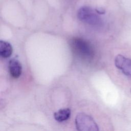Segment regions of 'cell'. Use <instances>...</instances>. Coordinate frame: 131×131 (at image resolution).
Segmentation results:
<instances>
[{"label": "cell", "instance_id": "obj_1", "mask_svg": "<svg viewBox=\"0 0 131 131\" xmlns=\"http://www.w3.org/2000/svg\"><path fill=\"white\" fill-rule=\"evenodd\" d=\"M70 46L75 55L82 60L90 61L94 57L95 52L93 46L83 38H72L70 40Z\"/></svg>", "mask_w": 131, "mask_h": 131}, {"label": "cell", "instance_id": "obj_2", "mask_svg": "<svg viewBox=\"0 0 131 131\" xmlns=\"http://www.w3.org/2000/svg\"><path fill=\"white\" fill-rule=\"evenodd\" d=\"M97 10L88 6L81 7L77 12V17L81 21L94 27H100L103 20Z\"/></svg>", "mask_w": 131, "mask_h": 131}, {"label": "cell", "instance_id": "obj_3", "mask_svg": "<svg viewBox=\"0 0 131 131\" xmlns=\"http://www.w3.org/2000/svg\"><path fill=\"white\" fill-rule=\"evenodd\" d=\"M75 125L77 130L80 131H98V126L93 118L88 114L80 113L75 118Z\"/></svg>", "mask_w": 131, "mask_h": 131}, {"label": "cell", "instance_id": "obj_4", "mask_svg": "<svg viewBox=\"0 0 131 131\" xmlns=\"http://www.w3.org/2000/svg\"><path fill=\"white\" fill-rule=\"evenodd\" d=\"M115 64L124 75L131 76V59L118 55L115 59Z\"/></svg>", "mask_w": 131, "mask_h": 131}, {"label": "cell", "instance_id": "obj_5", "mask_svg": "<svg viewBox=\"0 0 131 131\" xmlns=\"http://www.w3.org/2000/svg\"><path fill=\"white\" fill-rule=\"evenodd\" d=\"M9 70L11 76L14 78H18L22 71V67L19 61L16 59H12L9 62Z\"/></svg>", "mask_w": 131, "mask_h": 131}, {"label": "cell", "instance_id": "obj_6", "mask_svg": "<svg viewBox=\"0 0 131 131\" xmlns=\"http://www.w3.org/2000/svg\"><path fill=\"white\" fill-rule=\"evenodd\" d=\"M12 53V47L10 43L6 41H0V55L4 58L9 57Z\"/></svg>", "mask_w": 131, "mask_h": 131}, {"label": "cell", "instance_id": "obj_7", "mask_svg": "<svg viewBox=\"0 0 131 131\" xmlns=\"http://www.w3.org/2000/svg\"><path fill=\"white\" fill-rule=\"evenodd\" d=\"M71 116V110L68 108L60 109L54 113V118L58 122H63L68 120Z\"/></svg>", "mask_w": 131, "mask_h": 131}, {"label": "cell", "instance_id": "obj_8", "mask_svg": "<svg viewBox=\"0 0 131 131\" xmlns=\"http://www.w3.org/2000/svg\"><path fill=\"white\" fill-rule=\"evenodd\" d=\"M130 92H131V89H130Z\"/></svg>", "mask_w": 131, "mask_h": 131}]
</instances>
